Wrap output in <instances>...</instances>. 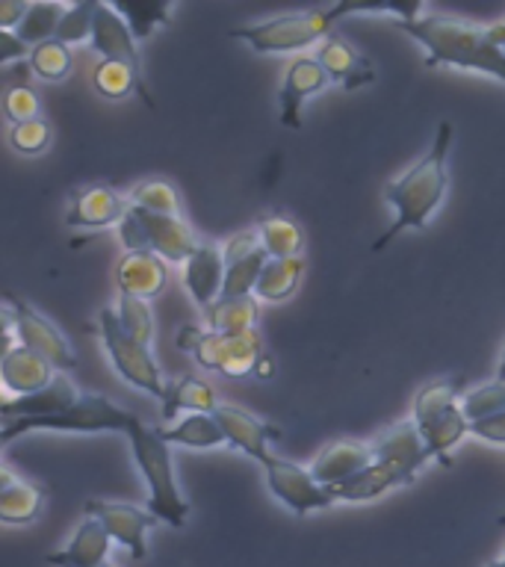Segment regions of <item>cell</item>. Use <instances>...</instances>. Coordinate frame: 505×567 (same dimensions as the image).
<instances>
[{"label":"cell","instance_id":"obj_1","mask_svg":"<svg viewBox=\"0 0 505 567\" xmlns=\"http://www.w3.org/2000/svg\"><path fill=\"white\" fill-rule=\"evenodd\" d=\"M396 27L423 44L429 69L446 65V69L482 71L487 78H496L505 83V53L494 42L491 27L425 12L423 7L416 9L414 16L396 18Z\"/></svg>","mask_w":505,"mask_h":567},{"label":"cell","instance_id":"obj_29","mask_svg":"<svg viewBox=\"0 0 505 567\" xmlns=\"http://www.w3.org/2000/svg\"><path fill=\"white\" fill-rule=\"evenodd\" d=\"M159 432H163L166 443L189 446V450H210V446L228 443L213 414H186L181 423H175L172 429H159Z\"/></svg>","mask_w":505,"mask_h":567},{"label":"cell","instance_id":"obj_36","mask_svg":"<svg viewBox=\"0 0 505 567\" xmlns=\"http://www.w3.org/2000/svg\"><path fill=\"white\" fill-rule=\"evenodd\" d=\"M27 62H30V69H33V74L39 80H44V83H60V80L69 78L71 51L69 44L51 39V42L35 44Z\"/></svg>","mask_w":505,"mask_h":567},{"label":"cell","instance_id":"obj_33","mask_svg":"<svg viewBox=\"0 0 505 567\" xmlns=\"http://www.w3.org/2000/svg\"><path fill=\"white\" fill-rule=\"evenodd\" d=\"M95 89L104 97H127L131 92H140L145 97V104L154 106V97H151L148 86L136 78V71L131 65H124V62L115 60H101L95 69Z\"/></svg>","mask_w":505,"mask_h":567},{"label":"cell","instance_id":"obj_24","mask_svg":"<svg viewBox=\"0 0 505 567\" xmlns=\"http://www.w3.org/2000/svg\"><path fill=\"white\" fill-rule=\"evenodd\" d=\"M44 508V491L27 478H18L16 473L3 470L0 473V517L3 523H33Z\"/></svg>","mask_w":505,"mask_h":567},{"label":"cell","instance_id":"obj_37","mask_svg":"<svg viewBox=\"0 0 505 567\" xmlns=\"http://www.w3.org/2000/svg\"><path fill=\"white\" fill-rule=\"evenodd\" d=\"M461 411L467 416L470 423H478V420H487V416H496L505 411V379H494L482 384V388L467 390L461 396Z\"/></svg>","mask_w":505,"mask_h":567},{"label":"cell","instance_id":"obj_43","mask_svg":"<svg viewBox=\"0 0 505 567\" xmlns=\"http://www.w3.org/2000/svg\"><path fill=\"white\" fill-rule=\"evenodd\" d=\"M3 113H7V118L12 124L33 122V118L42 115V101H39L33 89L18 83V86H9L7 95H3Z\"/></svg>","mask_w":505,"mask_h":567},{"label":"cell","instance_id":"obj_39","mask_svg":"<svg viewBox=\"0 0 505 567\" xmlns=\"http://www.w3.org/2000/svg\"><path fill=\"white\" fill-rule=\"evenodd\" d=\"M115 12L127 21L136 42L148 39L159 24H166L172 3H115Z\"/></svg>","mask_w":505,"mask_h":567},{"label":"cell","instance_id":"obj_38","mask_svg":"<svg viewBox=\"0 0 505 567\" xmlns=\"http://www.w3.org/2000/svg\"><path fill=\"white\" fill-rule=\"evenodd\" d=\"M266 264H269V255H266L264 248H257L255 255L230 264L228 275H225V290H221V296H255L257 281H260Z\"/></svg>","mask_w":505,"mask_h":567},{"label":"cell","instance_id":"obj_27","mask_svg":"<svg viewBox=\"0 0 505 567\" xmlns=\"http://www.w3.org/2000/svg\"><path fill=\"white\" fill-rule=\"evenodd\" d=\"M216 402L210 384H204L198 379H177L168 384V393L163 399V420H175L181 411L186 414H216Z\"/></svg>","mask_w":505,"mask_h":567},{"label":"cell","instance_id":"obj_31","mask_svg":"<svg viewBox=\"0 0 505 567\" xmlns=\"http://www.w3.org/2000/svg\"><path fill=\"white\" fill-rule=\"evenodd\" d=\"M461 402V379H437L432 384H425L414 399V423L416 429L432 425L437 416Z\"/></svg>","mask_w":505,"mask_h":567},{"label":"cell","instance_id":"obj_30","mask_svg":"<svg viewBox=\"0 0 505 567\" xmlns=\"http://www.w3.org/2000/svg\"><path fill=\"white\" fill-rule=\"evenodd\" d=\"M425 437V446L432 452V458H437L443 467H450L452 458H450V450L452 446H458V441L464 434H470V420L464 416L461 411V402L452 411H446L443 416H437L432 425H425L420 429Z\"/></svg>","mask_w":505,"mask_h":567},{"label":"cell","instance_id":"obj_12","mask_svg":"<svg viewBox=\"0 0 505 567\" xmlns=\"http://www.w3.org/2000/svg\"><path fill=\"white\" fill-rule=\"evenodd\" d=\"M133 213H136V219L145 228L148 251L163 257L166 264H186L202 248L195 230L186 225L184 216H159V213L140 210V207H133Z\"/></svg>","mask_w":505,"mask_h":567},{"label":"cell","instance_id":"obj_10","mask_svg":"<svg viewBox=\"0 0 505 567\" xmlns=\"http://www.w3.org/2000/svg\"><path fill=\"white\" fill-rule=\"evenodd\" d=\"M86 517L104 523L110 538L118 540L133 558H145V532L157 526V517L148 508H140L133 503H110V499H89L83 505Z\"/></svg>","mask_w":505,"mask_h":567},{"label":"cell","instance_id":"obj_26","mask_svg":"<svg viewBox=\"0 0 505 567\" xmlns=\"http://www.w3.org/2000/svg\"><path fill=\"white\" fill-rule=\"evenodd\" d=\"M257 296H221L216 305L207 308V326L210 331H225V334H246L257 331Z\"/></svg>","mask_w":505,"mask_h":567},{"label":"cell","instance_id":"obj_49","mask_svg":"<svg viewBox=\"0 0 505 567\" xmlns=\"http://www.w3.org/2000/svg\"><path fill=\"white\" fill-rule=\"evenodd\" d=\"M487 567H505V556L503 558H496V561H491Z\"/></svg>","mask_w":505,"mask_h":567},{"label":"cell","instance_id":"obj_8","mask_svg":"<svg viewBox=\"0 0 505 567\" xmlns=\"http://www.w3.org/2000/svg\"><path fill=\"white\" fill-rule=\"evenodd\" d=\"M7 317L16 326V334L21 346H27L30 352L51 363L56 372H69L78 367L74 349L69 340L62 337V331L53 326L51 319H44L35 308H30L24 299H18L16 292H7Z\"/></svg>","mask_w":505,"mask_h":567},{"label":"cell","instance_id":"obj_17","mask_svg":"<svg viewBox=\"0 0 505 567\" xmlns=\"http://www.w3.org/2000/svg\"><path fill=\"white\" fill-rule=\"evenodd\" d=\"M92 51H97L104 60H115L131 65L136 71V78L145 83V74H142V60H140V48H136V39H133L131 27L124 21L115 7L110 3H97V16H95V33H92ZM148 86V83H145Z\"/></svg>","mask_w":505,"mask_h":567},{"label":"cell","instance_id":"obj_50","mask_svg":"<svg viewBox=\"0 0 505 567\" xmlns=\"http://www.w3.org/2000/svg\"><path fill=\"white\" fill-rule=\"evenodd\" d=\"M499 526H505V517H503V520H499Z\"/></svg>","mask_w":505,"mask_h":567},{"label":"cell","instance_id":"obj_35","mask_svg":"<svg viewBox=\"0 0 505 567\" xmlns=\"http://www.w3.org/2000/svg\"><path fill=\"white\" fill-rule=\"evenodd\" d=\"M65 12H69V7H62V3H30V12H27L16 33L30 48L51 42V39H56V30H60Z\"/></svg>","mask_w":505,"mask_h":567},{"label":"cell","instance_id":"obj_47","mask_svg":"<svg viewBox=\"0 0 505 567\" xmlns=\"http://www.w3.org/2000/svg\"><path fill=\"white\" fill-rule=\"evenodd\" d=\"M27 12H30V3H16V0L0 3V24H3V30H18Z\"/></svg>","mask_w":505,"mask_h":567},{"label":"cell","instance_id":"obj_19","mask_svg":"<svg viewBox=\"0 0 505 567\" xmlns=\"http://www.w3.org/2000/svg\"><path fill=\"white\" fill-rule=\"evenodd\" d=\"M225 275H228V266H225L221 248L202 243V248L184 264V287L195 299V305L207 310L221 299Z\"/></svg>","mask_w":505,"mask_h":567},{"label":"cell","instance_id":"obj_3","mask_svg":"<svg viewBox=\"0 0 505 567\" xmlns=\"http://www.w3.org/2000/svg\"><path fill=\"white\" fill-rule=\"evenodd\" d=\"M127 441H131L136 467L142 470V476L148 482V512L159 523H168V526L181 529L186 523V514H189V503L177 487L172 443H166L159 429L142 423L140 416H133L131 429H127Z\"/></svg>","mask_w":505,"mask_h":567},{"label":"cell","instance_id":"obj_46","mask_svg":"<svg viewBox=\"0 0 505 567\" xmlns=\"http://www.w3.org/2000/svg\"><path fill=\"white\" fill-rule=\"evenodd\" d=\"M470 434L478 437V441L505 443V411L496 416H487V420H478V423H470Z\"/></svg>","mask_w":505,"mask_h":567},{"label":"cell","instance_id":"obj_51","mask_svg":"<svg viewBox=\"0 0 505 567\" xmlns=\"http://www.w3.org/2000/svg\"><path fill=\"white\" fill-rule=\"evenodd\" d=\"M104 567H113V565H104Z\"/></svg>","mask_w":505,"mask_h":567},{"label":"cell","instance_id":"obj_34","mask_svg":"<svg viewBox=\"0 0 505 567\" xmlns=\"http://www.w3.org/2000/svg\"><path fill=\"white\" fill-rule=\"evenodd\" d=\"M127 202H131V207L159 213V216H181V195L163 177H151V181H142V184L133 186Z\"/></svg>","mask_w":505,"mask_h":567},{"label":"cell","instance_id":"obj_4","mask_svg":"<svg viewBox=\"0 0 505 567\" xmlns=\"http://www.w3.org/2000/svg\"><path fill=\"white\" fill-rule=\"evenodd\" d=\"M361 12L354 3H334V7L305 9V12H284V16L266 18L257 24L230 30V39L246 42L255 53H292L310 44H322L331 35L337 18Z\"/></svg>","mask_w":505,"mask_h":567},{"label":"cell","instance_id":"obj_14","mask_svg":"<svg viewBox=\"0 0 505 567\" xmlns=\"http://www.w3.org/2000/svg\"><path fill=\"white\" fill-rule=\"evenodd\" d=\"M372 461H375L372 443L340 437V441H331L319 450V455L310 464V473L322 487H337L358 476V473H363Z\"/></svg>","mask_w":505,"mask_h":567},{"label":"cell","instance_id":"obj_48","mask_svg":"<svg viewBox=\"0 0 505 567\" xmlns=\"http://www.w3.org/2000/svg\"><path fill=\"white\" fill-rule=\"evenodd\" d=\"M491 35H494V42L499 44L505 53V18L503 21H496V24H491Z\"/></svg>","mask_w":505,"mask_h":567},{"label":"cell","instance_id":"obj_11","mask_svg":"<svg viewBox=\"0 0 505 567\" xmlns=\"http://www.w3.org/2000/svg\"><path fill=\"white\" fill-rule=\"evenodd\" d=\"M372 452H375V461L399 470L408 482H414L420 467L432 458V452L425 446L423 432L416 429L414 420H402V423L390 425L388 432L375 437Z\"/></svg>","mask_w":505,"mask_h":567},{"label":"cell","instance_id":"obj_22","mask_svg":"<svg viewBox=\"0 0 505 567\" xmlns=\"http://www.w3.org/2000/svg\"><path fill=\"white\" fill-rule=\"evenodd\" d=\"M317 60L322 62V69L328 71V78L340 83L343 89H358V86H367L375 80V69H372V62L367 56L354 51L352 44L343 42L340 35H328L326 42L319 44V53Z\"/></svg>","mask_w":505,"mask_h":567},{"label":"cell","instance_id":"obj_7","mask_svg":"<svg viewBox=\"0 0 505 567\" xmlns=\"http://www.w3.org/2000/svg\"><path fill=\"white\" fill-rule=\"evenodd\" d=\"M97 334H101V343H104L115 372L127 384H133L142 393H148V396L159 399V402L166 399L168 381L163 379V372H159L157 361L151 354V346L140 343L136 337L127 334L113 308H104L97 313Z\"/></svg>","mask_w":505,"mask_h":567},{"label":"cell","instance_id":"obj_45","mask_svg":"<svg viewBox=\"0 0 505 567\" xmlns=\"http://www.w3.org/2000/svg\"><path fill=\"white\" fill-rule=\"evenodd\" d=\"M27 53H33V48H30L16 30H0V60H3V65L24 62Z\"/></svg>","mask_w":505,"mask_h":567},{"label":"cell","instance_id":"obj_28","mask_svg":"<svg viewBox=\"0 0 505 567\" xmlns=\"http://www.w3.org/2000/svg\"><path fill=\"white\" fill-rule=\"evenodd\" d=\"M301 275H305V260L301 257H284V260H272L266 264L260 281H257L255 296L260 301H284L290 299L292 292L299 290Z\"/></svg>","mask_w":505,"mask_h":567},{"label":"cell","instance_id":"obj_9","mask_svg":"<svg viewBox=\"0 0 505 567\" xmlns=\"http://www.w3.org/2000/svg\"><path fill=\"white\" fill-rule=\"evenodd\" d=\"M266 473V485L278 499H281L290 512H296L299 517L310 512H322L328 505H334V494L331 487H322L313 478L310 467H301L296 461L281 458V455H269V458L260 464Z\"/></svg>","mask_w":505,"mask_h":567},{"label":"cell","instance_id":"obj_25","mask_svg":"<svg viewBox=\"0 0 505 567\" xmlns=\"http://www.w3.org/2000/svg\"><path fill=\"white\" fill-rule=\"evenodd\" d=\"M402 485H411V482H408L399 470H393L390 464H381V461H372L363 473L352 476L349 482H343V485L331 487V494H334V499H340V503H370L375 496L388 494V491Z\"/></svg>","mask_w":505,"mask_h":567},{"label":"cell","instance_id":"obj_2","mask_svg":"<svg viewBox=\"0 0 505 567\" xmlns=\"http://www.w3.org/2000/svg\"><path fill=\"white\" fill-rule=\"evenodd\" d=\"M452 133L455 131H452L450 122L437 124V136H434L432 148L425 151V157L416 159L405 175H399L396 181H390L384 186V202L393 204L396 219L372 243V251H384L402 230H423L429 219L437 213V207L446 198V189H450L446 166H450Z\"/></svg>","mask_w":505,"mask_h":567},{"label":"cell","instance_id":"obj_5","mask_svg":"<svg viewBox=\"0 0 505 567\" xmlns=\"http://www.w3.org/2000/svg\"><path fill=\"white\" fill-rule=\"evenodd\" d=\"M177 346L189 352L204 370L219 372L225 379H246L251 372H260L264 361V340L257 331L246 334H225V331H202L186 326L177 331Z\"/></svg>","mask_w":505,"mask_h":567},{"label":"cell","instance_id":"obj_40","mask_svg":"<svg viewBox=\"0 0 505 567\" xmlns=\"http://www.w3.org/2000/svg\"><path fill=\"white\" fill-rule=\"evenodd\" d=\"M118 322L124 326V331L131 337H136L140 343L151 346L154 340V313H151L148 301L133 299V296H118Z\"/></svg>","mask_w":505,"mask_h":567},{"label":"cell","instance_id":"obj_44","mask_svg":"<svg viewBox=\"0 0 505 567\" xmlns=\"http://www.w3.org/2000/svg\"><path fill=\"white\" fill-rule=\"evenodd\" d=\"M257 248H264L260 243V230H239L237 237H230L225 246H221V257H225V266L237 264L243 257L255 255Z\"/></svg>","mask_w":505,"mask_h":567},{"label":"cell","instance_id":"obj_16","mask_svg":"<svg viewBox=\"0 0 505 567\" xmlns=\"http://www.w3.org/2000/svg\"><path fill=\"white\" fill-rule=\"evenodd\" d=\"M131 210V202L118 195L113 186H86L71 195L69 204V221L71 228H110V225H122V219Z\"/></svg>","mask_w":505,"mask_h":567},{"label":"cell","instance_id":"obj_41","mask_svg":"<svg viewBox=\"0 0 505 567\" xmlns=\"http://www.w3.org/2000/svg\"><path fill=\"white\" fill-rule=\"evenodd\" d=\"M95 16H97L95 0L78 3V7H69V12H65V18H62L60 30H56V42L62 44L92 42V33H95Z\"/></svg>","mask_w":505,"mask_h":567},{"label":"cell","instance_id":"obj_42","mask_svg":"<svg viewBox=\"0 0 505 567\" xmlns=\"http://www.w3.org/2000/svg\"><path fill=\"white\" fill-rule=\"evenodd\" d=\"M9 145L18 154H42L51 145V127L44 118H33V122H21L9 127Z\"/></svg>","mask_w":505,"mask_h":567},{"label":"cell","instance_id":"obj_6","mask_svg":"<svg viewBox=\"0 0 505 567\" xmlns=\"http://www.w3.org/2000/svg\"><path fill=\"white\" fill-rule=\"evenodd\" d=\"M133 423V414L113 405L110 399L101 393H83L80 402L65 408L62 414L42 416V420H12L3 423L0 441L9 443L30 432H71V434H104V432H122L127 434Z\"/></svg>","mask_w":505,"mask_h":567},{"label":"cell","instance_id":"obj_13","mask_svg":"<svg viewBox=\"0 0 505 567\" xmlns=\"http://www.w3.org/2000/svg\"><path fill=\"white\" fill-rule=\"evenodd\" d=\"M216 423L221 425V432L228 437V443H234L237 450H243L248 458H255L264 464L272 450L269 443L281 437V429H275L272 423H266L260 416H255L246 408L237 405H219L216 408Z\"/></svg>","mask_w":505,"mask_h":567},{"label":"cell","instance_id":"obj_23","mask_svg":"<svg viewBox=\"0 0 505 567\" xmlns=\"http://www.w3.org/2000/svg\"><path fill=\"white\" fill-rule=\"evenodd\" d=\"M110 544H113V538L104 529V523L95 520V517H86L74 532L69 547L44 556V561L53 567H104Z\"/></svg>","mask_w":505,"mask_h":567},{"label":"cell","instance_id":"obj_32","mask_svg":"<svg viewBox=\"0 0 505 567\" xmlns=\"http://www.w3.org/2000/svg\"><path fill=\"white\" fill-rule=\"evenodd\" d=\"M260 243L264 251L272 260H284V257H301L305 248V234H301L299 221H292L290 216H266L260 225Z\"/></svg>","mask_w":505,"mask_h":567},{"label":"cell","instance_id":"obj_20","mask_svg":"<svg viewBox=\"0 0 505 567\" xmlns=\"http://www.w3.org/2000/svg\"><path fill=\"white\" fill-rule=\"evenodd\" d=\"M115 281L122 296H133V299H154L163 292L168 281L166 260L157 257L154 251H131L122 257V264L115 269Z\"/></svg>","mask_w":505,"mask_h":567},{"label":"cell","instance_id":"obj_15","mask_svg":"<svg viewBox=\"0 0 505 567\" xmlns=\"http://www.w3.org/2000/svg\"><path fill=\"white\" fill-rule=\"evenodd\" d=\"M328 83H331V78H328V71L322 69V62L317 56H296L287 65L281 97H278L284 127H301V106L310 95H317L319 89H326Z\"/></svg>","mask_w":505,"mask_h":567},{"label":"cell","instance_id":"obj_21","mask_svg":"<svg viewBox=\"0 0 505 567\" xmlns=\"http://www.w3.org/2000/svg\"><path fill=\"white\" fill-rule=\"evenodd\" d=\"M0 375H3V388L16 396H30V393H39L51 384L60 372L53 370L51 363L39 358L35 352H30L27 346H12L3 361H0Z\"/></svg>","mask_w":505,"mask_h":567},{"label":"cell","instance_id":"obj_18","mask_svg":"<svg viewBox=\"0 0 505 567\" xmlns=\"http://www.w3.org/2000/svg\"><path fill=\"white\" fill-rule=\"evenodd\" d=\"M78 384L69 379V372H60L56 379L48 384L39 393H30V396L9 399L0 405V414H3V423H12V420H42V416L62 414L65 408H71L74 402H80Z\"/></svg>","mask_w":505,"mask_h":567}]
</instances>
